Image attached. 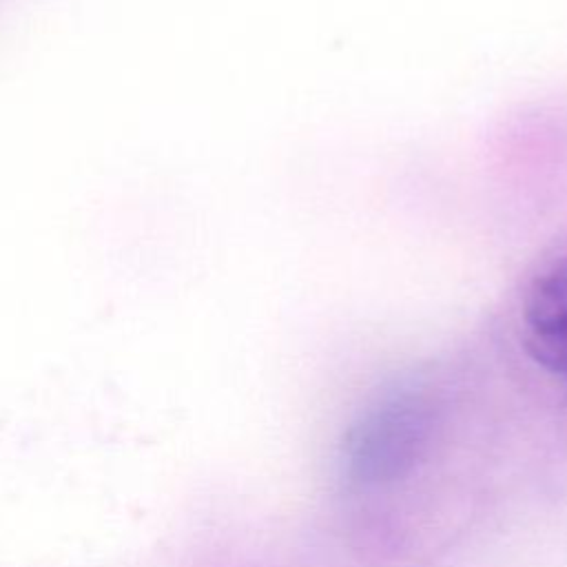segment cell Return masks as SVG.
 <instances>
[{
	"label": "cell",
	"mask_w": 567,
	"mask_h": 567,
	"mask_svg": "<svg viewBox=\"0 0 567 567\" xmlns=\"http://www.w3.org/2000/svg\"><path fill=\"white\" fill-rule=\"evenodd\" d=\"M432 430L434 412L423 396L403 392L379 401L346 434L348 481L374 487L405 476L425 454Z\"/></svg>",
	"instance_id": "cell-1"
},
{
	"label": "cell",
	"mask_w": 567,
	"mask_h": 567,
	"mask_svg": "<svg viewBox=\"0 0 567 567\" xmlns=\"http://www.w3.org/2000/svg\"><path fill=\"white\" fill-rule=\"evenodd\" d=\"M523 334L534 361L567 383V255L532 281L523 301Z\"/></svg>",
	"instance_id": "cell-2"
}]
</instances>
